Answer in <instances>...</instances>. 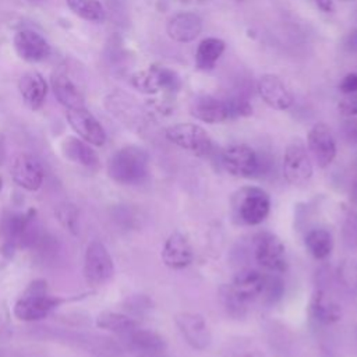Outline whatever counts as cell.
Returning <instances> with one entry per match:
<instances>
[{
  "label": "cell",
  "instance_id": "cell-1",
  "mask_svg": "<svg viewBox=\"0 0 357 357\" xmlns=\"http://www.w3.org/2000/svg\"><path fill=\"white\" fill-rule=\"evenodd\" d=\"M149 173V155L138 145L117 149L107 162L109 177L119 184H139Z\"/></svg>",
  "mask_w": 357,
  "mask_h": 357
},
{
  "label": "cell",
  "instance_id": "cell-2",
  "mask_svg": "<svg viewBox=\"0 0 357 357\" xmlns=\"http://www.w3.org/2000/svg\"><path fill=\"white\" fill-rule=\"evenodd\" d=\"M64 301V298L49 296L46 280L36 279L29 283L26 290L17 300L14 305V315L26 322L39 321L47 317Z\"/></svg>",
  "mask_w": 357,
  "mask_h": 357
},
{
  "label": "cell",
  "instance_id": "cell-3",
  "mask_svg": "<svg viewBox=\"0 0 357 357\" xmlns=\"http://www.w3.org/2000/svg\"><path fill=\"white\" fill-rule=\"evenodd\" d=\"M233 216L248 226L262 223L271 211L269 194L261 187L248 185L237 190L231 199Z\"/></svg>",
  "mask_w": 357,
  "mask_h": 357
},
{
  "label": "cell",
  "instance_id": "cell-4",
  "mask_svg": "<svg viewBox=\"0 0 357 357\" xmlns=\"http://www.w3.org/2000/svg\"><path fill=\"white\" fill-rule=\"evenodd\" d=\"M165 135L172 144L195 156L206 158L213 152V141L201 126L192 123L173 124L166 128Z\"/></svg>",
  "mask_w": 357,
  "mask_h": 357
},
{
  "label": "cell",
  "instance_id": "cell-5",
  "mask_svg": "<svg viewBox=\"0 0 357 357\" xmlns=\"http://www.w3.org/2000/svg\"><path fill=\"white\" fill-rule=\"evenodd\" d=\"M82 273L86 283L92 287L106 284L114 275L113 258L105 244L99 240H92L84 254Z\"/></svg>",
  "mask_w": 357,
  "mask_h": 357
},
{
  "label": "cell",
  "instance_id": "cell-6",
  "mask_svg": "<svg viewBox=\"0 0 357 357\" xmlns=\"http://www.w3.org/2000/svg\"><path fill=\"white\" fill-rule=\"evenodd\" d=\"M252 250L258 265L271 273H283L287 269L286 248L276 234L271 231L255 234L252 237Z\"/></svg>",
  "mask_w": 357,
  "mask_h": 357
},
{
  "label": "cell",
  "instance_id": "cell-7",
  "mask_svg": "<svg viewBox=\"0 0 357 357\" xmlns=\"http://www.w3.org/2000/svg\"><path fill=\"white\" fill-rule=\"evenodd\" d=\"M282 173L291 185H303L312 177V163L300 138L290 141L284 149Z\"/></svg>",
  "mask_w": 357,
  "mask_h": 357
},
{
  "label": "cell",
  "instance_id": "cell-8",
  "mask_svg": "<svg viewBox=\"0 0 357 357\" xmlns=\"http://www.w3.org/2000/svg\"><path fill=\"white\" fill-rule=\"evenodd\" d=\"M222 165L231 176L250 178L259 174V155L245 144H231L222 151Z\"/></svg>",
  "mask_w": 357,
  "mask_h": 357
},
{
  "label": "cell",
  "instance_id": "cell-9",
  "mask_svg": "<svg viewBox=\"0 0 357 357\" xmlns=\"http://www.w3.org/2000/svg\"><path fill=\"white\" fill-rule=\"evenodd\" d=\"M178 332L185 343L194 350H206L212 343V333L201 314L180 312L174 318Z\"/></svg>",
  "mask_w": 357,
  "mask_h": 357
},
{
  "label": "cell",
  "instance_id": "cell-10",
  "mask_svg": "<svg viewBox=\"0 0 357 357\" xmlns=\"http://www.w3.org/2000/svg\"><path fill=\"white\" fill-rule=\"evenodd\" d=\"M70 127L78 137L93 146H102L106 142V131L99 120L84 106L77 109H67L66 113Z\"/></svg>",
  "mask_w": 357,
  "mask_h": 357
},
{
  "label": "cell",
  "instance_id": "cell-11",
  "mask_svg": "<svg viewBox=\"0 0 357 357\" xmlns=\"http://www.w3.org/2000/svg\"><path fill=\"white\" fill-rule=\"evenodd\" d=\"M11 176L17 185L26 191H36L42 187L45 170L40 160L31 153H20L14 158Z\"/></svg>",
  "mask_w": 357,
  "mask_h": 357
},
{
  "label": "cell",
  "instance_id": "cell-12",
  "mask_svg": "<svg viewBox=\"0 0 357 357\" xmlns=\"http://www.w3.org/2000/svg\"><path fill=\"white\" fill-rule=\"evenodd\" d=\"M307 144L318 167L325 169L335 160L336 141L331 128L325 123H317L311 127Z\"/></svg>",
  "mask_w": 357,
  "mask_h": 357
},
{
  "label": "cell",
  "instance_id": "cell-13",
  "mask_svg": "<svg viewBox=\"0 0 357 357\" xmlns=\"http://www.w3.org/2000/svg\"><path fill=\"white\" fill-rule=\"evenodd\" d=\"M190 113L199 121L216 124L233 119L227 98H216L212 95L197 96L190 105Z\"/></svg>",
  "mask_w": 357,
  "mask_h": 357
},
{
  "label": "cell",
  "instance_id": "cell-14",
  "mask_svg": "<svg viewBox=\"0 0 357 357\" xmlns=\"http://www.w3.org/2000/svg\"><path fill=\"white\" fill-rule=\"evenodd\" d=\"M50 86L56 99L66 109H77L85 106V96L73 77L66 68L59 67L50 75Z\"/></svg>",
  "mask_w": 357,
  "mask_h": 357
},
{
  "label": "cell",
  "instance_id": "cell-15",
  "mask_svg": "<svg viewBox=\"0 0 357 357\" xmlns=\"http://www.w3.org/2000/svg\"><path fill=\"white\" fill-rule=\"evenodd\" d=\"M14 49L20 59L28 63H38L50 54V45L39 32L21 29L14 35Z\"/></svg>",
  "mask_w": 357,
  "mask_h": 357
},
{
  "label": "cell",
  "instance_id": "cell-16",
  "mask_svg": "<svg viewBox=\"0 0 357 357\" xmlns=\"http://www.w3.org/2000/svg\"><path fill=\"white\" fill-rule=\"evenodd\" d=\"M261 99L272 109L286 110L293 105V93L287 85L275 74H264L257 84Z\"/></svg>",
  "mask_w": 357,
  "mask_h": 357
},
{
  "label": "cell",
  "instance_id": "cell-17",
  "mask_svg": "<svg viewBox=\"0 0 357 357\" xmlns=\"http://www.w3.org/2000/svg\"><path fill=\"white\" fill-rule=\"evenodd\" d=\"M308 310L311 317L324 325H331L342 319L340 303L325 287H317L310 298Z\"/></svg>",
  "mask_w": 357,
  "mask_h": 357
},
{
  "label": "cell",
  "instance_id": "cell-18",
  "mask_svg": "<svg viewBox=\"0 0 357 357\" xmlns=\"http://www.w3.org/2000/svg\"><path fill=\"white\" fill-rule=\"evenodd\" d=\"M174 81V71L159 66H152L151 68L138 71L131 77L132 86L144 93H156L160 89L169 91Z\"/></svg>",
  "mask_w": 357,
  "mask_h": 357
},
{
  "label": "cell",
  "instance_id": "cell-19",
  "mask_svg": "<svg viewBox=\"0 0 357 357\" xmlns=\"http://www.w3.org/2000/svg\"><path fill=\"white\" fill-rule=\"evenodd\" d=\"M162 261L170 269H184L192 259L194 252L190 241L181 233H172L163 244Z\"/></svg>",
  "mask_w": 357,
  "mask_h": 357
},
{
  "label": "cell",
  "instance_id": "cell-20",
  "mask_svg": "<svg viewBox=\"0 0 357 357\" xmlns=\"http://www.w3.org/2000/svg\"><path fill=\"white\" fill-rule=\"evenodd\" d=\"M202 31V20L198 14L180 11L172 15L166 24L167 36L180 43L194 40Z\"/></svg>",
  "mask_w": 357,
  "mask_h": 357
},
{
  "label": "cell",
  "instance_id": "cell-21",
  "mask_svg": "<svg viewBox=\"0 0 357 357\" xmlns=\"http://www.w3.org/2000/svg\"><path fill=\"white\" fill-rule=\"evenodd\" d=\"M47 82L38 71H26L18 79V92L31 110H39L47 95Z\"/></svg>",
  "mask_w": 357,
  "mask_h": 357
},
{
  "label": "cell",
  "instance_id": "cell-22",
  "mask_svg": "<svg viewBox=\"0 0 357 357\" xmlns=\"http://www.w3.org/2000/svg\"><path fill=\"white\" fill-rule=\"evenodd\" d=\"M61 153L68 160L81 165L88 169H96L99 166V156L91 144L79 137L68 135L61 141Z\"/></svg>",
  "mask_w": 357,
  "mask_h": 357
},
{
  "label": "cell",
  "instance_id": "cell-23",
  "mask_svg": "<svg viewBox=\"0 0 357 357\" xmlns=\"http://www.w3.org/2000/svg\"><path fill=\"white\" fill-rule=\"evenodd\" d=\"M264 284H265V273H261L257 269L245 268L236 273L231 287L245 303H250L261 297Z\"/></svg>",
  "mask_w": 357,
  "mask_h": 357
},
{
  "label": "cell",
  "instance_id": "cell-24",
  "mask_svg": "<svg viewBox=\"0 0 357 357\" xmlns=\"http://www.w3.org/2000/svg\"><path fill=\"white\" fill-rule=\"evenodd\" d=\"M126 337L128 344L138 353L160 354L166 349V340L163 336L152 329L135 328Z\"/></svg>",
  "mask_w": 357,
  "mask_h": 357
},
{
  "label": "cell",
  "instance_id": "cell-25",
  "mask_svg": "<svg viewBox=\"0 0 357 357\" xmlns=\"http://www.w3.org/2000/svg\"><path fill=\"white\" fill-rule=\"evenodd\" d=\"M95 324L100 329H106L113 333L124 336H127L131 331L138 328V322L135 318L116 311H102L100 314H98Z\"/></svg>",
  "mask_w": 357,
  "mask_h": 357
},
{
  "label": "cell",
  "instance_id": "cell-26",
  "mask_svg": "<svg viewBox=\"0 0 357 357\" xmlns=\"http://www.w3.org/2000/svg\"><path fill=\"white\" fill-rule=\"evenodd\" d=\"M223 357H266L264 349L251 337L231 336L222 346Z\"/></svg>",
  "mask_w": 357,
  "mask_h": 357
},
{
  "label": "cell",
  "instance_id": "cell-27",
  "mask_svg": "<svg viewBox=\"0 0 357 357\" xmlns=\"http://www.w3.org/2000/svg\"><path fill=\"white\" fill-rule=\"evenodd\" d=\"M225 42L219 38H206L199 42L195 53V64L199 70H212L225 52Z\"/></svg>",
  "mask_w": 357,
  "mask_h": 357
},
{
  "label": "cell",
  "instance_id": "cell-28",
  "mask_svg": "<svg viewBox=\"0 0 357 357\" xmlns=\"http://www.w3.org/2000/svg\"><path fill=\"white\" fill-rule=\"evenodd\" d=\"M304 244H305L307 251L315 259H325L332 252L333 238H332V234L329 230L318 227V229H311L305 234Z\"/></svg>",
  "mask_w": 357,
  "mask_h": 357
},
{
  "label": "cell",
  "instance_id": "cell-29",
  "mask_svg": "<svg viewBox=\"0 0 357 357\" xmlns=\"http://www.w3.org/2000/svg\"><path fill=\"white\" fill-rule=\"evenodd\" d=\"M68 8L79 18L88 22H103L106 10L99 0H67Z\"/></svg>",
  "mask_w": 357,
  "mask_h": 357
},
{
  "label": "cell",
  "instance_id": "cell-30",
  "mask_svg": "<svg viewBox=\"0 0 357 357\" xmlns=\"http://www.w3.org/2000/svg\"><path fill=\"white\" fill-rule=\"evenodd\" d=\"M219 298L230 318L243 319L247 315V303L233 290L231 284H222L219 287Z\"/></svg>",
  "mask_w": 357,
  "mask_h": 357
},
{
  "label": "cell",
  "instance_id": "cell-31",
  "mask_svg": "<svg viewBox=\"0 0 357 357\" xmlns=\"http://www.w3.org/2000/svg\"><path fill=\"white\" fill-rule=\"evenodd\" d=\"M54 216L64 230H67L73 236L78 234L79 211L73 202L64 201V202L59 204L54 209Z\"/></svg>",
  "mask_w": 357,
  "mask_h": 357
},
{
  "label": "cell",
  "instance_id": "cell-32",
  "mask_svg": "<svg viewBox=\"0 0 357 357\" xmlns=\"http://www.w3.org/2000/svg\"><path fill=\"white\" fill-rule=\"evenodd\" d=\"M284 294V283L279 273L265 275V284L262 290V300L266 305H275L282 300Z\"/></svg>",
  "mask_w": 357,
  "mask_h": 357
},
{
  "label": "cell",
  "instance_id": "cell-33",
  "mask_svg": "<svg viewBox=\"0 0 357 357\" xmlns=\"http://www.w3.org/2000/svg\"><path fill=\"white\" fill-rule=\"evenodd\" d=\"M32 250L36 251V254L43 262H50L54 258H57L60 252V243L54 236L43 231V234L40 236V238Z\"/></svg>",
  "mask_w": 357,
  "mask_h": 357
},
{
  "label": "cell",
  "instance_id": "cell-34",
  "mask_svg": "<svg viewBox=\"0 0 357 357\" xmlns=\"http://www.w3.org/2000/svg\"><path fill=\"white\" fill-rule=\"evenodd\" d=\"M339 283L347 290H357V262L354 259H343L336 271Z\"/></svg>",
  "mask_w": 357,
  "mask_h": 357
},
{
  "label": "cell",
  "instance_id": "cell-35",
  "mask_svg": "<svg viewBox=\"0 0 357 357\" xmlns=\"http://www.w3.org/2000/svg\"><path fill=\"white\" fill-rule=\"evenodd\" d=\"M342 240L346 248L357 250V212L350 211L342 226Z\"/></svg>",
  "mask_w": 357,
  "mask_h": 357
},
{
  "label": "cell",
  "instance_id": "cell-36",
  "mask_svg": "<svg viewBox=\"0 0 357 357\" xmlns=\"http://www.w3.org/2000/svg\"><path fill=\"white\" fill-rule=\"evenodd\" d=\"M126 310H128L131 314L134 315H142L145 314L148 310L152 308V300L148 296L144 294H135L128 297L124 301Z\"/></svg>",
  "mask_w": 357,
  "mask_h": 357
},
{
  "label": "cell",
  "instance_id": "cell-37",
  "mask_svg": "<svg viewBox=\"0 0 357 357\" xmlns=\"http://www.w3.org/2000/svg\"><path fill=\"white\" fill-rule=\"evenodd\" d=\"M342 134L349 144L357 146V117H347L343 121Z\"/></svg>",
  "mask_w": 357,
  "mask_h": 357
},
{
  "label": "cell",
  "instance_id": "cell-38",
  "mask_svg": "<svg viewBox=\"0 0 357 357\" xmlns=\"http://www.w3.org/2000/svg\"><path fill=\"white\" fill-rule=\"evenodd\" d=\"M339 89L343 93H357V74H347L342 79Z\"/></svg>",
  "mask_w": 357,
  "mask_h": 357
},
{
  "label": "cell",
  "instance_id": "cell-39",
  "mask_svg": "<svg viewBox=\"0 0 357 357\" xmlns=\"http://www.w3.org/2000/svg\"><path fill=\"white\" fill-rule=\"evenodd\" d=\"M339 112L346 117H357V99L340 102Z\"/></svg>",
  "mask_w": 357,
  "mask_h": 357
},
{
  "label": "cell",
  "instance_id": "cell-40",
  "mask_svg": "<svg viewBox=\"0 0 357 357\" xmlns=\"http://www.w3.org/2000/svg\"><path fill=\"white\" fill-rule=\"evenodd\" d=\"M344 49L351 53L357 54V28L353 29L344 39Z\"/></svg>",
  "mask_w": 357,
  "mask_h": 357
},
{
  "label": "cell",
  "instance_id": "cell-41",
  "mask_svg": "<svg viewBox=\"0 0 357 357\" xmlns=\"http://www.w3.org/2000/svg\"><path fill=\"white\" fill-rule=\"evenodd\" d=\"M6 158V142H4V137L0 134V165L3 163Z\"/></svg>",
  "mask_w": 357,
  "mask_h": 357
},
{
  "label": "cell",
  "instance_id": "cell-42",
  "mask_svg": "<svg viewBox=\"0 0 357 357\" xmlns=\"http://www.w3.org/2000/svg\"><path fill=\"white\" fill-rule=\"evenodd\" d=\"M350 199L353 204L357 205V180L351 185V192H350Z\"/></svg>",
  "mask_w": 357,
  "mask_h": 357
},
{
  "label": "cell",
  "instance_id": "cell-43",
  "mask_svg": "<svg viewBox=\"0 0 357 357\" xmlns=\"http://www.w3.org/2000/svg\"><path fill=\"white\" fill-rule=\"evenodd\" d=\"M137 357H160V354H152V353H139Z\"/></svg>",
  "mask_w": 357,
  "mask_h": 357
},
{
  "label": "cell",
  "instance_id": "cell-44",
  "mask_svg": "<svg viewBox=\"0 0 357 357\" xmlns=\"http://www.w3.org/2000/svg\"><path fill=\"white\" fill-rule=\"evenodd\" d=\"M1 188H3V178H1V176H0V191H1Z\"/></svg>",
  "mask_w": 357,
  "mask_h": 357
},
{
  "label": "cell",
  "instance_id": "cell-45",
  "mask_svg": "<svg viewBox=\"0 0 357 357\" xmlns=\"http://www.w3.org/2000/svg\"><path fill=\"white\" fill-rule=\"evenodd\" d=\"M356 340H357V331H356Z\"/></svg>",
  "mask_w": 357,
  "mask_h": 357
},
{
  "label": "cell",
  "instance_id": "cell-46",
  "mask_svg": "<svg viewBox=\"0 0 357 357\" xmlns=\"http://www.w3.org/2000/svg\"><path fill=\"white\" fill-rule=\"evenodd\" d=\"M236 1H243V0H236Z\"/></svg>",
  "mask_w": 357,
  "mask_h": 357
},
{
  "label": "cell",
  "instance_id": "cell-47",
  "mask_svg": "<svg viewBox=\"0 0 357 357\" xmlns=\"http://www.w3.org/2000/svg\"><path fill=\"white\" fill-rule=\"evenodd\" d=\"M31 1H38V0H31Z\"/></svg>",
  "mask_w": 357,
  "mask_h": 357
},
{
  "label": "cell",
  "instance_id": "cell-48",
  "mask_svg": "<svg viewBox=\"0 0 357 357\" xmlns=\"http://www.w3.org/2000/svg\"><path fill=\"white\" fill-rule=\"evenodd\" d=\"M343 1H349V0H343Z\"/></svg>",
  "mask_w": 357,
  "mask_h": 357
}]
</instances>
